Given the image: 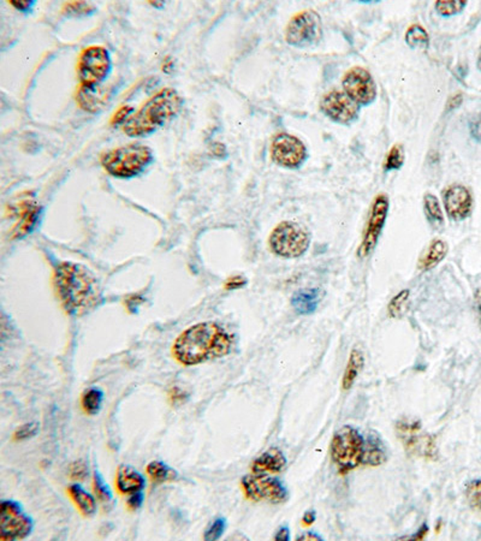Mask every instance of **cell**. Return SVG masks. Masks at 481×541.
Wrapping results in <instances>:
<instances>
[{
    "label": "cell",
    "instance_id": "obj_34",
    "mask_svg": "<svg viewBox=\"0 0 481 541\" xmlns=\"http://www.w3.org/2000/svg\"><path fill=\"white\" fill-rule=\"evenodd\" d=\"M385 461H386V455H385L384 450L380 448L379 444L372 443V444L368 445L364 464L375 467V466L383 464Z\"/></svg>",
    "mask_w": 481,
    "mask_h": 541
},
{
    "label": "cell",
    "instance_id": "obj_45",
    "mask_svg": "<svg viewBox=\"0 0 481 541\" xmlns=\"http://www.w3.org/2000/svg\"><path fill=\"white\" fill-rule=\"evenodd\" d=\"M297 540L319 541L324 540V539H323V537H320L319 534H317V533L307 532L297 538Z\"/></svg>",
    "mask_w": 481,
    "mask_h": 541
},
{
    "label": "cell",
    "instance_id": "obj_3",
    "mask_svg": "<svg viewBox=\"0 0 481 541\" xmlns=\"http://www.w3.org/2000/svg\"><path fill=\"white\" fill-rule=\"evenodd\" d=\"M180 106L182 99L175 89H162L125 122L123 130L130 137L149 136L176 116Z\"/></svg>",
    "mask_w": 481,
    "mask_h": 541
},
{
    "label": "cell",
    "instance_id": "obj_26",
    "mask_svg": "<svg viewBox=\"0 0 481 541\" xmlns=\"http://www.w3.org/2000/svg\"><path fill=\"white\" fill-rule=\"evenodd\" d=\"M147 474L157 484L173 481L178 475L175 469H172L171 467L167 466V463L160 462V461H153L149 463L147 466Z\"/></svg>",
    "mask_w": 481,
    "mask_h": 541
},
{
    "label": "cell",
    "instance_id": "obj_42",
    "mask_svg": "<svg viewBox=\"0 0 481 541\" xmlns=\"http://www.w3.org/2000/svg\"><path fill=\"white\" fill-rule=\"evenodd\" d=\"M10 4L19 11L27 12L29 10H32V6L35 5V1H10Z\"/></svg>",
    "mask_w": 481,
    "mask_h": 541
},
{
    "label": "cell",
    "instance_id": "obj_36",
    "mask_svg": "<svg viewBox=\"0 0 481 541\" xmlns=\"http://www.w3.org/2000/svg\"><path fill=\"white\" fill-rule=\"evenodd\" d=\"M37 432H39V424H37V422L26 424V425L21 426L15 432L14 439L17 440V442L30 439V438L37 435Z\"/></svg>",
    "mask_w": 481,
    "mask_h": 541
},
{
    "label": "cell",
    "instance_id": "obj_46",
    "mask_svg": "<svg viewBox=\"0 0 481 541\" xmlns=\"http://www.w3.org/2000/svg\"><path fill=\"white\" fill-rule=\"evenodd\" d=\"M428 533V526L426 524V523H424L422 526H421L420 529L417 531V534L415 535H413V540H422L424 538L426 537V534Z\"/></svg>",
    "mask_w": 481,
    "mask_h": 541
},
{
    "label": "cell",
    "instance_id": "obj_49",
    "mask_svg": "<svg viewBox=\"0 0 481 541\" xmlns=\"http://www.w3.org/2000/svg\"><path fill=\"white\" fill-rule=\"evenodd\" d=\"M478 68H479L481 71V48L480 52H479V57H478Z\"/></svg>",
    "mask_w": 481,
    "mask_h": 541
},
{
    "label": "cell",
    "instance_id": "obj_27",
    "mask_svg": "<svg viewBox=\"0 0 481 541\" xmlns=\"http://www.w3.org/2000/svg\"><path fill=\"white\" fill-rule=\"evenodd\" d=\"M406 44L412 50H426L430 45V37L419 24H413L406 32Z\"/></svg>",
    "mask_w": 481,
    "mask_h": 541
},
{
    "label": "cell",
    "instance_id": "obj_13",
    "mask_svg": "<svg viewBox=\"0 0 481 541\" xmlns=\"http://www.w3.org/2000/svg\"><path fill=\"white\" fill-rule=\"evenodd\" d=\"M273 162L285 169H299L307 160V149L296 136L279 134L271 144Z\"/></svg>",
    "mask_w": 481,
    "mask_h": 541
},
{
    "label": "cell",
    "instance_id": "obj_40",
    "mask_svg": "<svg viewBox=\"0 0 481 541\" xmlns=\"http://www.w3.org/2000/svg\"><path fill=\"white\" fill-rule=\"evenodd\" d=\"M144 502V495L142 491H139L136 493H133L129 500H128V506L131 510H138L142 506Z\"/></svg>",
    "mask_w": 481,
    "mask_h": 541
},
{
    "label": "cell",
    "instance_id": "obj_37",
    "mask_svg": "<svg viewBox=\"0 0 481 541\" xmlns=\"http://www.w3.org/2000/svg\"><path fill=\"white\" fill-rule=\"evenodd\" d=\"M64 11H66L68 14L76 15H87L91 14L94 11V8L88 3H84V1H74V3H69V4H65Z\"/></svg>",
    "mask_w": 481,
    "mask_h": 541
},
{
    "label": "cell",
    "instance_id": "obj_47",
    "mask_svg": "<svg viewBox=\"0 0 481 541\" xmlns=\"http://www.w3.org/2000/svg\"><path fill=\"white\" fill-rule=\"evenodd\" d=\"M475 298V307H477L478 318H479V325L481 328V289H478L474 295Z\"/></svg>",
    "mask_w": 481,
    "mask_h": 541
},
{
    "label": "cell",
    "instance_id": "obj_2",
    "mask_svg": "<svg viewBox=\"0 0 481 541\" xmlns=\"http://www.w3.org/2000/svg\"><path fill=\"white\" fill-rule=\"evenodd\" d=\"M55 283L65 310L75 316L86 314L102 300L97 278L82 265L60 264L56 269Z\"/></svg>",
    "mask_w": 481,
    "mask_h": 541
},
{
    "label": "cell",
    "instance_id": "obj_48",
    "mask_svg": "<svg viewBox=\"0 0 481 541\" xmlns=\"http://www.w3.org/2000/svg\"><path fill=\"white\" fill-rule=\"evenodd\" d=\"M151 5H153L154 8H162V6H164V3H162V1H154V3L151 1Z\"/></svg>",
    "mask_w": 481,
    "mask_h": 541
},
{
    "label": "cell",
    "instance_id": "obj_6",
    "mask_svg": "<svg viewBox=\"0 0 481 541\" xmlns=\"http://www.w3.org/2000/svg\"><path fill=\"white\" fill-rule=\"evenodd\" d=\"M270 248L285 259H296L310 248V237L303 227L292 222H283L270 236Z\"/></svg>",
    "mask_w": 481,
    "mask_h": 541
},
{
    "label": "cell",
    "instance_id": "obj_31",
    "mask_svg": "<svg viewBox=\"0 0 481 541\" xmlns=\"http://www.w3.org/2000/svg\"><path fill=\"white\" fill-rule=\"evenodd\" d=\"M466 5H467V3L461 1V0H449V1L440 0V1L435 3V8L440 16L450 17V16H453V15L460 14L466 8Z\"/></svg>",
    "mask_w": 481,
    "mask_h": 541
},
{
    "label": "cell",
    "instance_id": "obj_33",
    "mask_svg": "<svg viewBox=\"0 0 481 541\" xmlns=\"http://www.w3.org/2000/svg\"><path fill=\"white\" fill-rule=\"evenodd\" d=\"M227 520L224 518H217L209 524V528L206 529L204 534V539L206 541L219 540L224 535L227 531Z\"/></svg>",
    "mask_w": 481,
    "mask_h": 541
},
{
    "label": "cell",
    "instance_id": "obj_39",
    "mask_svg": "<svg viewBox=\"0 0 481 541\" xmlns=\"http://www.w3.org/2000/svg\"><path fill=\"white\" fill-rule=\"evenodd\" d=\"M133 111H134V108L131 106L120 107V110H118V111L113 115V117H112L111 124L118 125L122 124V123H125L126 120H129L130 113Z\"/></svg>",
    "mask_w": 481,
    "mask_h": 541
},
{
    "label": "cell",
    "instance_id": "obj_29",
    "mask_svg": "<svg viewBox=\"0 0 481 541\" xmlns=\"http://www.w3.org/2000/svg\"><path fill=\"white\" fill-rule=\"evenodd\" d=\"M93 488L97 495V500H100L104 504H111L113 502V495H112L111 488L109 487L102 474L95 471L94 477H93Z\"/></svg>",
    "mask_w": 481,
    "mask_h": 541
},
{
    "label": "cell",
    "instance_id": "obj_7",
    "mask_svg": "<svg viewBox=\"0 0 481 541\" xmlns=\"http://www.w3.org/2000/svg\"><path fill=\"white\" fill-rule=\"evenodd\" d=\"M111 69V56L105 47L91 46L86 48L79 60L81 87H99L110 75Z\"/></svg>",
    "mask_w": 481,
    "mask_h": 541
},
{
    "label": "cell",
    "instance_id": "obj_35",
    "mask_svg": "<svg viewBox=\"0 0 481 541\" xmlns=\"http://www.w3.org/2000/svg\"><path fill=\"white\" fill-rule=\"evenodd\" d=\"M466 498L472 509L481 510V480L471 481L468 484Z\"/></svg>",
    "mask_w": 481,
    "mask_h": 541
},
{
    "label": "cell",
    "instance_id": "obj_23",
    "mask_svg": "<svg viewBox=\"0 0 481 541\" xmlns=\"http://www.w3.org/2000/svg\"><path fill=\"white\" fill-rule=\"evenodd\" d=\"M448 245L444 240H435L431 242L428 248L425 251V254L421 256L420 263H419V269L424 271L435 269L437 265L440 264L448 254Z\"/></svg>",
    "mask_w": 481,
    "mask_h": 541
},
{
    "label": "cell",
    "instance_id": "obj_21",
    "mask_svg": "<svg viewBox=\"0 0 481 541\" xmlns=\"http://www.w3.org/2000/svg\"><path fill=\"white\" fill-rule=\"evenodd\" d=\"M39 217H40V207L32 202H26L21 209L19 225L15 229V237L22 238L30 234L34 230V227H37Z\"/></svg>",
    "mask_w": 481,
    "mask_h": 541
},
{
    "label": "cell",
    "instance_id": "obj_16",
    "mask_svg": "<svg viewBox=\"0 0 481 541\" xmlns=\"http://www.w3.org/2000/svg\"><path fill=\"white\" fill-rule=\"evenodd\" d=\"M445 211L450 219L461 222L472 212L473 200L469 190L461 184H453L443 191Z\"/></svg>",
    "mask_w": 481,
    "mask_h": 541
},
{
    "label": "cell",
    "instance_id": "obj_11",
    "mask_svg": "<svg viewBox=\"0 0 481 541\" xmlns=\"http://www.w3.org/2000/svg\"><path fill=\"white\" fill-rule=\"evenodd\" d=\"M343 89L359 106H367L377 99V84L368 70L361 66L352 68L342 79Z\"/></svg>",
    "mask_w": 481,
    "mask_h": 541
},
{
    "label": "cell",
    "instance_id": "obj_10",
    "mask_svg": "<svg viewBox=\"0 0 481 541\" xmlns=\"http://www.w3.org/2000/svg\"><path fill=\"white\" fill-rule=\"evenodd\" d=\"M242 487L249 500L255 502H269L272 504L284 503L289 497L287 487L281 481L264 474L247 475L242 479Z\"/></svg>",
    "mask_w": 481,
    "mask_h": 541
},
{
    "label": "cell",
    "instance_id": "obj_18",
    "mask_svg": "<svg viewBox=\"0 0 481 541\" xmlns=\"http://www.w3.org/2000/svg\"><path fill=\"white\" fill-rule=\"evenodd\" d=\"M117 488L122 495H133L144 490L146 485L144 475L130 466H120L116 477Z\"/></svg>",
    "mask_w": 481,
    "mask_h": 541
},
{
    "label": "cell",
    "instance_id": "obj_5",
    "mask_svg": "<svg viewBox=\"0 0 481 541\" xmlns=\"http://www.w3.org/2000/svg\"><path fill=\"white\" fill-rule=\"evenodd\" d=\"M368 444L360 432L352 426H344L333 435L330 453L338 472H352L365 462Z\"/></svg>",
    "mask_w": 481,
    "mask_h": 541
},
{
    "label": "cell",
    "instance_id": "obj_24",
    "mask_svg": "<svg viewBox=\"0 0 481 541\" xmlns=\"http://www.w3.org/2000/svg\"><path fill=\"white\" fill-rule=\"evenodd\" d=\"M364 363H365L364 354H362L360 349L354 348L352 352H350V355H349L347 368L344 370V375H343V390L352 389V385H354L355 380L357 379V377L360 374Z\"/></svg>",
    "mask_w": 481,
    "mask_h": 541
},
{
    "label": "cell",
    "instance_id": "obj_12",
    "mask_svg": "<svg viewBox=\"0 0 481 541\" xmlns=\"http://www.w3.org/2000/svg\"><path fill=\"white\" fill-rule=\"evenodd\" d=\"M397 433L408 453L419 455L425 458L437 456V445L433 437L421 430L419 421L404 420L397 424Z\"/></svg>",
    "mask_w": 481,
    "mask_h": 541
},
{
    "label": "cell",
    "instance_id": "obj_20",
    "mask_svg": "<svg viewBox=\"0 0 481 541\" xmlns=\"http://www.w3.org/2000/svg\"><path fill=\"white\" fill-rule=\"evenodd\" d=\"M109 99H110V93L107 92L106 89H102L100 86L91 87V88L81 87L77 93L79 106L82 107L84 111L92 112V113L100 111Z\"/></svg>",
    "mask_w": 481,
    "mask_h": 541
},
{
    "label": "cell",
    "instance_id": "obj_4",
    "mask_svg": "<svg viewBox=\"0 0 481 541\" xmlns=\"http://www.w3.org/2000/svg\"><path fill=\"white\" fill-rule=\"evenodd\" d=\"M152 149L144 144H128L102 154V165L111 176L133 178L139 176L153 162Z\"/></svg>",
    "mask_w": 481,
    "mask_h": 541
},
{
    "label": "cell",
    "instance_id": "obj_44",
    "mask_svg": "<svg viewBox=\"0 0 481 541\" xmlns=\"http://www.w3.org/2000/svg\"><path fill=\"white\" fill-rule=\"evenodd\" d=\"M315 520H317V513H315L314 510H308V511L303 515L302 522H303L305 526H312V524L315 522Z\"/></svg>",
    "mask_w": 481,
    "mask_h": 541
},
{
    "label": "cell",
    "instance_id": "obj_32",
    "mask_svg": "<svg viewBox=\"0 0 481 541\" xmlns=\"http://www.w3.org/2000/svg\"><path fill=\"white\" fill-rule=\"evenodd\" d=\"M403 162H404V152H403V147L401 144H395L393 149H390V152L388 153V157H386V160H385V171L398 170V169L402 167Z\"/></svg>",
    "mask_w": 481,
    "mask_h": 541
},
{
    "label": "cell",
    "instance_id": "obj_28",
    "mask_svg": "<svg viewBox=\"0 0 481 541\" xmlns=\"http://www.w3.org/2000/svg\"><path fill=\"white\" fill-rule=\"evenodd\" d=\"M102 401H104V393L102 390L97 388H91L87 390L82 397V407L84 412L89 415H97L102 409Z\"/></svg>",
    "mask_w": 481,
    "mask_h": 541
},
{
    "label": "cell",
    "instance_id": "obj_15",
    "mask_svg": "<svg viewBox=\"0 0 481 541\" xmlns=\"http://www.w3.org/2000/svg\"><path fill=\"white\" fill-rule=\"evenodd\" d=\"M320 110L334 123L350 125L359 118L360 106L341 91L325 94L320 102Z\"/></svg>",
    "mask_w": 481,
    "mask_h": 541
},
{
    "label": "cell",
    "instance_id": "obj_38",
    "mask_svg": "<svg viewBox=\"0 0 481 541\" xmlns=\"http://www.w3.org/2000/svg\"><path fill=\"white\" fill-rule=\"evenodd\" d=\"M88 475V467L84 461H77L70 467V477L74 480H84Z\"/></svg>",
    "mask_w": 481,
    "mask_h": 541
},
{
    "label": "cell",
    "instance_id": "obj_17",
    "mask_svg": "<svg viewBox=\"0 0 481 541\" xmlns=\"http://www.w3.org/2000/svg\"><path fill=\"white\" fill-rule=\"evenodd\" d=\"M287 466V457L284 453L277 448L265 451L263 455L255 459L252 464V472L254 474H267V473L282 472L283 469Z\"/></svg>",
    "mask_w": 481,
    "mask_h": 541
},
{
    "label": "cell",
    "instance_id": "obj_8",
    "mask_svg": "<svg viewBox=\"0 0 481 541\" xmlns=\"http://www.w3.org/2000/svg\"><path fill=\"white\" fill-rule=\"evenodd\" d=\"M323 37V24L319 15L305 10L294 16L287 24L285 40L297 48H305L318 44Z\"/></svg>",
    "mask_w": 481,
    "mask_h": 541
},
{
    "label": "cell",
    "instance_id": "obj_43",
    "mask_svg": "<svg viewBox=\"0 0 481 541\" xmlns=\"http://www.w3.org/2000/svg\"><path fill=\"white\" fill-rule=\"evenodd\" d=\"M290 538H292L290 529L287 526H283V527L279 528L277 533L274 534V540L289 541Z\"/></svg>",
    "mask_w": 481,
    "mask_h": 541
},
{
    "label": "cell",
    "instance_id": "obj_30",
    "mask_svg": "<svg viewBox=\"0 0 481 541\" xmlns=\"http://www.w3.org/2000/svg\"><path fill=\"white\" fill-rule=\"evenodd\" d=\"M409 296H411V292L408 289H403L402 292H398L396 296L393 297V300L390 301L389 307H388V312H389L391 318L396 319V318H401L404 314Z\"/></svg>",
    "mask_w": 481,
    "mask_h": 541
},
{
    "label": "cell",
    "instance_id": "obj_19",
    "mask_svg": "<svg viewBox=\"0 0 481 541\" xmlns=\"http://www.w3.org/2000/svg\"><path fill=\"white\" fill-rule=\"evenodd\" d=\"M321 298H323V294L318 287L301 289L297 290L292 297V308L295 310L297 314H313L315 310H318Z\"/></svg>",
    "mask_w": 481,
    "mask_h": 541
},
{
    "label": "cell",
    "instance_id": "obj_9",
    "mask_svg": "<svg viewBox=\"0 0 481 541\" xmlns=\"http://www.w3.org/2000/svg\"><path fill=\"white\" fill-rule=\"evenodd\" d=\"M34 522L16 500H3L0 505V540H23L32 532Z\"/></svg>",
    "mask_w": 481,
    "mask_h": 541
},
{
    "label": "cell",
    "instance_id": "obj_14",
    "mask_svg": "<svg viewBox=\"0 0 481 541\" xmlns=\"http://www.w3.org/2000/svg\"><path fill=\"white\" fill-rule=\"evenodd\" d=\"M388 213H389V198L384 194L378 195L372 205L370 218L364 232V238L357 250L361 258L368 256L375 249V245L379 240L380 234L384 229Z\"/></svg>",
    "mask_w": 481,
    "mask_h": 541
},
{
    "label": "cell",
    "instance_id": "obj_1",
    "mask_svg": "<svg viewBox=\"0 0 481 541\" xmlns=\"http://www.w3.org/2000/svg\"><path fill=\"white\" fill-rule=\"evenodd\" d=\"M232 348V334L217 323L207 321L180 333L172 345V354L182 365L195 366L224 357Z\"/></svg>",
    "mask_w": 481,
    "mask_h": 541
},
{
    "label": "cell",
    "instance_id": "obj_41",
    "mask_svg": "<svg viewBox=\"0 0 481 541\" xmlns=\"http://www.w3.org/2000/svg\"><path fill=\"white\" fill-rule=\"evenodd\" d=\"M245 283H247V281H245V278L240 277V276H235V277L227 279L225 287H227V290H236V289L245 287Z\"/></svg>",
    "mask_w": 481,
    "mask_h": 541
},
{
    "label": "cell",
    "instance_id": "obj_25",
    "mask_svg": "<svg viewBox=\"0 0 481 541\" xmlns=\"http://www.w3.org/2000/svg\"><path fill=\"white\" fill-rule=\"evenodd\" d=\"M424 209H425L426 218L432 227L435 229L444 227V214L440 207V201L435 195L431 193L425 195Z\"/></svg>",
    "mask_w": 481,
    "mask_h": 541
},
{
    "label": "cell",
    "instance_id": "obj_22",
    "mask_svg": "<svg viewBox=\"0 0 481 541\" xmlns=\"http://www.w3.org/2000/svg\"><path fill=\"white\" fill-rule=\"evenodd\" d=\"M69 495L75 504L79 508V513L86 518H92L97 513V500L89 492L84 490L79 484H74L69 487Z\"/></svg>",
    "mask_w": 481,
    "mask_h": 541
}]
</instances>
